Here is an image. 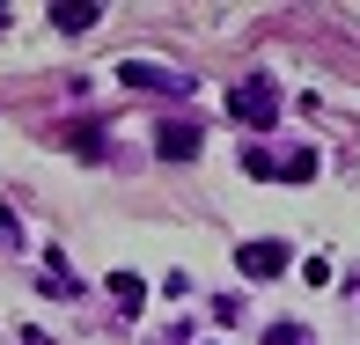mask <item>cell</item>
I'll return each mask as SVG.
<instances>
[{
    "mask_svg": "<svg viewBox=\"0 0 360 345\" xmlns=\"http://www.w3.org/2000/svg\"><path fill=\"white\" fill-rule=\"evenodd\" d=\"M323 162L316 147H243V176H257V184H309Z\"/></svg>",
    "mask_w": 360,
    "mask_h": 345,
    "instance_id": "obj_1",
    "label": "cell"
},
{
    "mask_svg": "<svg viewBox=\"0 0 360 345\" xmlns=\"http://www.w3.org/2000/svg\"><path fill=\"white\" fill-rule=\"evenodd\" d=\"M228 110H236V125H250V133H272V125H280V89H272L265 74H250V81H236Z\"/></svg>",
    "mask_w": 360,
    "mask_h": 345,
    "instance_id": "obj_2",
    "label": "cell"
},
{
    "mask_svg": "<svg viewBox=\"0 0 360 345\" xmlns=\"http://www.w3.org/2000/svg\"><path fill=\"white\" fill-rule=\"evenodd\" d=\"M118 89H140V96H191V81L169 74V67H147V59H118Z\"/></svg>",
    "mask_w": 360,
    "mask_h": 345,
    "instance_id": "obj_3",
    "label": "cell"
},
{
    "mask_svg": "<svg viewBox=\"0 0 360 345\" xmlns=\"http://www.w3.org/2000/svg\"><path fill=\"white\" fill-rule=\"evenodd\" d=\"M236 265H243V279H280L294 265V250H287V242H243Z\"/></svg>",
    "mask_w": 360,
    "mask_h": 345,
    "instance_id": "obj_4",
    "label": "cell"
},
{
    "mask_svg": "<svg viewBox=\"0 0 360 345\" xmlns=\"http://www.w3.org/2000/svg\"><path fill=\"white\" fill-rule=\"evenodd\" d=\"M155 147H162V162H191V155H199V125H191V118H162Z\"/></svg>",
    "mask_w": 360,
    "mask_h": 345,
    "instance_id": "obj_5",
    "label": "cell"
},
{
    "mask_svg": "<svg viewBox=\"0 0 360 345\" xmlns=\"http://www.w3.org/2000/svg\"><path fill=\"white\" fill-rule=\"evenodd\" d=\"M96 22H103L96 0H59V8H52V30H59V37H67V30H96Z\"/></svg>",
    "mask_w": 360,
    "mask_h": 345,
    "instance_id": "obj_6",
    "label": "cell"
},
{
    "mask_svg": "<svg viewBox=\"0 0 360 345\" xmlns=\"http://www.w3.org/2000/svg\"><path fill=\"white\" fill-rule=\"evenodd\" d=\"M110 301H118L125 316H133V308L147 301V279H140V272H110Z\"/></svg>",
    "mask_w": 360,
    "mask_h": 345,
    "instance_id": "obj_7",
    "label": "cell"
},
{
    "mask_svg": "<svg viewBox=\"0 0 360 345\" xmlns=\"http://www.w3.org/2000/svg\"><path fill=\"white\" fill-rule=\"evenodd\" d=\"M67 147H74L81 162H103V125H89V118H81V125H67Z\"/></svg>",
    "mask_w": 360,
    "mask_h": 345,
    "instance_id": "obj_8",
    "label": "cell"
},
{
    "mask_svg": "<svg viewBox=\"0 0 360 345\" xmlns=\"http://www.w3.org/2000/svg\"><path fill=\"white\" fill-rule=\"evenodd\" d=\"M37 287H44V294H67V301H74V294H81V279L67 272V257H52V265H44V279H37Z\"/></svg>",
    "mask_w": 360,
    "mask_h": 345,
    "instance_id": "obj_9",
    "label": "cell"
},
{
    "mask_svg": "<svg viewBox=\"0 0 360 345\" xmlns=\"http://www.w3.org/2000/svg\"><path fill=\"white\" fill-rule=\"evenodd\" d=\"M265 345H316V331H302V323H272Z\"/></svg>",
    "mask_w": 360,
    "mask_h": 345,
    "instance_id": "obj_10",
    "label": "cell"
},
{
    "mask_svg": "<svg viewBox=\"0 0 360 345\" xmlns=\"http://www.w3.org/2000/svg\"><path fill=\"white\" fill-rule=\"evenodd\" d=\"M0 242H8V250H15V242H22V221H15L8 206H0Z\"/></svg>",
    "mask_w": 360,
    "mask_h": 345,
    "instance_id": "obj_11",
    "label": "cell"
},
{
    "mask_svg": "<svg viewBox=\"0 0 360 345\" xmlns=\"http://www.w3.org/2000/svg\"><path fill=\"white\" fill-rule=\"evenodd\" d=\"M0 30H15V15H8V8H0Z\"/></svg>",
    "mask_w": 360,
    "mask_h": 345,
    "instance_id": "obj_12",
    "label": "cell"
}]
</instances>
